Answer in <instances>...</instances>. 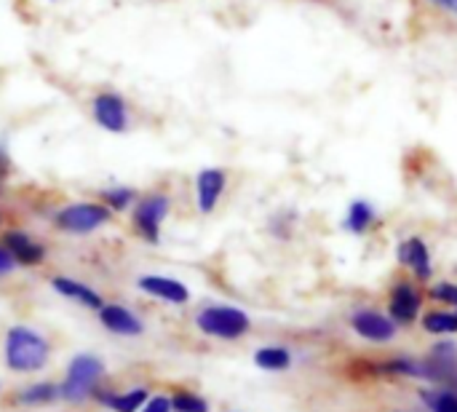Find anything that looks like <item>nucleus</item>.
Segmentation results:
<instances>
[{"mask_svg":"<svg viewBox=\"0 0 457 412\" xmlns=\"http://www.w3.org/2000/svg\"><path fill=\"white\" fill-rule=\"evenodd\" d=\"M48 362V343L29 327H11L5 335V365L16 373H35Z\"/></svg>","mask_w":457,"mask_h":412,"instance_id":"obj_1","label":"nucleus"},{"mask_svg":"<svg viewBox=\"0 0 457 412\" xmlns=\"http://www.w3.org/2000/svg\"><path fill=\"white\" fill-rule=\"evenodd\" d=\"M112 220V212L104 201H78V204H67L54 214V225L62 233H72V236H86L99 231L102 225H107Z\"/></svg>","mask_w":457,"mask_h":412,"instance_id":"obj_2","label":"nucleus"},{"mask_svg":"<svg viewBox=\"0 0 457 412\" xmlns=\"http://www.w3.org/2000/svg\"><path fill=\"white\" fill-rule=\"evenodd\" d=\"M169 212H171V196L163 190H150L137 198V204L131 209V225L147 244H158L161 228H163V220L169 217Z\"/></svg>","mask_w":457,"mask_h":412,"instance_id":"obj_3","label":"nucleus"},{"mask_svg":"<svg viewBox=\"0 0 457 412\" xmlns=\"http://www.w3.org/2000/svg\"><path fill=\"white\" fill-rule=\"evenodd\" d=\"M195 324L204 335L220 338V341H238L252 327L249 316L233 306H209L195 316Z\"/></svg>","mask_w":457,"mask_h":412,"instance_id":"obj_4","label":"nucleus"},{"mask_svg":"<svg viewBox=\"0 0 457 412\" xmlns=\"http://www.w3.org/2000/svg\"><path fill=\"white\" fill-rule=\"evenodd\" d=\"M102 375H104V367L96 357H88V354L75 357L67 367V381L62 383V397L67 402H83L96 389Z\"/></svg>","mask_w":457,"mask_h":412,"instance_id":"obj_5","label":"nucleus"},{"mask_svg":"<svg viewBox=\"0 0 457 412\" xmlns=\"http://www.w3.org/2000/svg\"><path fill=\"white\" fill-rule=\"evenodd\" d=\"M91 118L96 121L99 129H104L110 134H123L131 126L126 97L118 94V91H99V94H94L91 97Z\"/></svg>","mask_w":457,"mask_h":412,"instance_id":"obj_6","label":"nucleus"},{"mask_svg":"<svg viewBox=\"0 0 457 412\" xmlns=\"http://www.w3.org/2000/svg\"><path fill=\"white\" fill-rule=\"evenodd\" d=\"M423 308V290L412 279H396L388 292V316L396 324H415Z\"/></svg>","mask_w":457,"mask_h":412,"instance_id":"obj_7","label":"nucleus"},{"mask_svg":"<svg viewBox=\"0 0 457 412\" xmlns=\"http://www.w3.org/2000/svg\"><path fill=\"white\" fill-rule=\"evenodd\" d=\"M228 180H230L228 169L220 166H206L195 174V206L201 214H212L220 206L228 190Z\"/></svg>","mask_w":457,"mask_h":412,"instance_id":"obj_8","label":"nucleus"},{"mask_svg":"<svg viewBox=\"0 0 457 412\" xmlns=\"http://www.w3.org/2000/svg\"><path fill=\"white\" fill-rule=\"evenodd\" d=\"M351 327L356 330L359 338L372 341V343H388L396 338V322L375 308H361L351 316Z\"/></svg>","mask_w":457,"mask_h":412,"instance_id":"obj_9","label":"nucleus"},{"mask_svg":"<svg viewBox=\"0 0 457 412\" xmlns=\"http://www.w3.org/2000/svg\"><path fill=\"white\" fill-rule=\"evenodd\" d=\"M396 257H399V263H402L407 271H412V276H415L418 282H428V279L434 276L431 249H428V244H426L420 236L404 239V241L399 244V249H396Z\"/></svg>","mask_w":457,"mask_h":412,"instance_id":"obj_10","label":"nucleus"},{"mask_svg":"<svg viewBox=\"0 0 457 412\" xmlns=\"http://www.w3.org/2000/svg\"><path fill=\"white\" fill-rule=\"evenodd\" d=\"M3 247L16 257L19 265L24 268H32V265H40L46 260V247L37 244L32 236H27L24 231H8L3 233Z\"/></svg>","mask_w":457,"mask_h":412,"instance_id":"obj_11","label":"nucleus"},{"mask_svg":"<svg viewBox=\"0 0 457 412\" xmlns=\"http://www.w3.org/2000/svg\"><path fill=\"white\" fill-rule=\"evenodd\" d=\"M99 322L104 324V330H110L112 335H123V338H137L142 335V322L137 314H131L126 306L118 303H107L99 308Z\"/></svg>","mask_w":457,"mask_h":412,"instance_id":"obj_12","label":"nucleus"},{"mask_svg":"<svg viewBox=\"0 0 457 412\" xmlns=\"http://www.w3.org/2000/svg\"><path fill=\"white\" fill-rule=\"evenodd\" d=\"M137 287L158 300H166V303H174V306H185L190 300V290L177 282V279H169V276H139Z\"/></svg>","mask_w":457,"mask_h":412,"instance_id":"obj_13","label":"nucleus"},{"mask_svg":"<svg viewBox=\"0 0 457 412\" xmlns=\"http://www.w3.org/2000/svg\"><path fill=\"white\" fill-rule=\"evenodd\" d=\"M51 287L62 295V298H70V300H75V303H80L83 308H94V311H99L104 303H102V298H99V292H94L88 284H83V282H75V279H67V276H56V279H51Z\"/></svg>","mask_w":457,"mask_h":412,"instance_id":"obj_14","label":"nucleus"},{"mask_svg":"<svg viewBox=\"0 0 457 412\" xmlns=\"http://www.w3.org/2000/svg\"><path fill=\"white\" fill-rule=\"evenodd\" d=\"M378 223V209L364 201V198H356L348 204V212H345V231L356 233V236H364L367 231H372Z\"/></svg>","mask_w":457,"mask_h":412,"instance_id":"obj_15","label":"nucleus"},{"mask_svg":"<svg viewBox=\"0 0 457 412\" xmlns=\"http://www.w3.org/2000/svg\"><path fill=\"white\" fill-rule=\"evenodd\" d=\"M102 405H107V408H112L115 412H137L145 402H147V391L145 389H134V391H129V394H99L96 397Z\"/></svg>","mask_w":457,"mask_h":412,"instance_id":"obj_16","label":"nucleus"},{"mask_svg":"<svg viewBox=\"0 0 457 412\" xmlns=\"http://www.w3.org/2000/svg\"><path fill=\"white\" fill-rule=\"evenodd\" d=\"M139 193L131 188V185H112V188H104L102 190V201L110 206V212H126V209H134Z\"/></svg>","mask_w":457,"mask_h":412,"instance_id":"obj_17","label":"nucleus"},{"mask_svg":"<svg viewBox=\"0 0 457 412\" xmlns=\"http://www.w3.org/2000/svg\"><path fill=\"white\" fill-rule=\"evenodd\" d=\"M415 11H423L439 21H450L457 27V0H412Z\"/></svg>","mask_w":457,"mask_h":412,"instance_id":"obj_18","label":"nucleus"},{"mask_svg":"<svg viewBox=\"0 0 457 412\" xmlns=\"http://www.w3.org/2000/svg\"><path fill=\"white\" fill-rule=\"evenodd\" d=\"M254 362H257V367H262V370L281 373V370H287V367L292 365V354H289L287 349H281V346H268V349H260V351L254 354Z\"/></svg>","mask_w":457,"mask_h":412,"instance_id":"obj_19","label":"nucleus"},{"mask_svg":"<svg viewBox=\"0 0 457 412\" xmlns=\"http://www.w3.org/2000/svg\"><path fill=\"white\" fill-rule=\"evenodd\" d=\"M423 330L431 335H455L457 314H453V311H428L423 316Z\"/></svg>","mask_w":457,"mask_h":412,"instance_id":"obj_20","label":"nucleus"},{"mask_svg":"<svg viewBox=\"0 0 457 412\" xmlns=\"http://www.w3.org/2000/svg\"><path fill=\"white\" fill-rule=\"evenodd\" d=\"M59 394H62L59 386H54V383H37V386H29L27 391H21V394H19V402H21V405H48V402H54Z\"/></svg>","mask_w":457,"mask_h":412,"instance_id":"obj_21","label":"nucleus"},{"mask_svg":"<svg viewBox=\"0 0 457 412\" xmlns=\"http://www.w3.org/2000/svg\"><path fill=\"white\" fill-rule=\"evenodd\" d=\"M428 298L434 303H442V306L455 308L457 314V284H453V282H436L434 287H428Z\"/></svg>","mask_w":457,"mask_h":412,"instance_id":"obj_22","label":"nucleus"},{"mask_svg":"<svg viewBox=\"0 0 457 412\" xmlns=\"http://www.w3.org/2000/svg\"><path fill=\"white\" fill-rule=\"evenodd\" d=\"M423 399L434 412H457V394L453 391H426Z\"/></svg>","mask_w":457,"mask_h":412,"instance_id":"obj_23","label":"nucleus"},{"mask_svg":"<svg viewBox=\"0 0 457 412\" xmlns=\"http://www.w3.org/2000/svg\"><path fill=\"white\" fill-rule=\"evenodd\" d=\"M295 220H297L295 212H287V209L276 212V214L270 217V233L278 236V239H289V236L295 233Z\"/></svg>","mask_w":457,"mask_h":412,"instance_id":"obj_24","label":"nucleus"},{"mask_svg":"<svg viewBox=\"0 0 457 412\" xmlns=\"http://www.w3.org/2000/svg\"><path fill=\"white\" fill-rule=\"evenodd\" d=\"M171 408L179 412H209V405L201 399V397H195V394H177L174 399H171Z\"/></svg>","mask_w":457,"mask_h":412,"instance_id":"obj_25","label":"nucleus"},{"mask_svg":"<svg viewBox=\"0 0 457 412\" xmlns=\"http://www.w3.org/2000/svg\"><path fill=\"white\" fill-rule=\"evenodd\" d=\"M16 265H19L16 257H13L5 247H0V276H8Z\"/></svg>","mask_w":457,"mask_h":412,"instance_id":"obj_26","label":"nucleus"},{"mask_svg":"<svg viewBox=\"0 0 457 412\" xmlns=\"http://www.w3.org/2000/svg\"><path fill=\"white\" fill-rule=\"evenodd\" d=\"M142 412H171V402H169L166 397H155V399H150V402L145 405V410Z\"/></svg>","mask_w":457,"mask_h":412,"instance_id":"obj_27","label":"nucleus"},{"mask_svg":"<svg viewBox=\"0 0 457 412\" xmlns=\"http://www.w3.org/2000/svg\"><path fill=\"white\" fill-rule=\"evenodd\" d=\"M11 172V158L5 153V145H0V182L5 180V174Z\"/></svg>","mask_w":457,"mask_h":412,"instance_id":"obj_28","label":"nucleus"},{"mask_svg":"<svg viewBox=\"0 0 457 412\" xmlns=\"http://www.w3.org/2000/svg\"><path fill=\"white\" fill-rule=\"evenodd\" d=\"M177 412H179V410H177Z\"/></svg>","mask_w":457,"mask_h":412,"instance_id":"obj_29","label":"nucleus"}]
</instances>
